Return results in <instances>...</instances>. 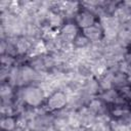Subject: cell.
Instances as JSON below:
<instances>
[{"label":"cell","instance_id":"1","mask_svg":"<svg viewBox=\"0 0 131 131\" xmlns=\"http://www.w3.org/2000/svg\"><path fill=\"white\" fill-rule=\"evenodd\" d=\"M44 92L41 88L36 86H28L23 90V100L31 106H39L44 99Z\"/></svg>","mask_w":131,"mask_h":131},{"label":"cell","instance_id":"2","mask_svg":"<svg viewBox=\"0 0 131 131\" xmlns=\"http://www.w3.org/2000/svg\"><path fill=\"white\" fill-rule=\"evenodd\" d=\"M67 102L68 97L66 93H63L62 91H55L47 98L46 106L49 111H59L66 106Z\"/></svg>","mask_w":131,"mask_h":131},{"label":"cell","instance_id":"3","mask_svg":"<svg viewBox=\"0 0 131 131\" xmlns=\"http://www.w3.org/2000/svg\"><path fill=\"white\" fill-rule=\"evenodd\" d=\"M95 23H96L95 16L92 13V11H90L89 9L80 10L76 14V25H77V27L81 28L82 30L89 28L90 26L94 25Z\"/></svg>","mask_w":131,"mask_h":131},{"label":"cell","instance_id":"4","mask_svg":"<svg viewBox=\"0 0 131 131\" xmlns=\"http://www.w3.org/2000/svg\"><path fill=\"white\" fill-rule=\"evenodd\" d=\"M102 30H103V34L110 38L115 37L118 34V29H119V21L118 19L114 16H105L101 19L100 23Z\"/></svg>","mask_w":131,"mask_h":131},{"label":"cell","instance_id":"5","mask_svg":"<svg viewBox=\"0 0 131 131\" xmlns=\"http://www.w3.org/2000/svg\"><path fill=\"white\" fill-rule=\"evenodd\" d=\"M78 27L76 24H64L61 27L60 30V36L59 38L61 39V41L66 42V43H73L75 41V39L77 38L78 34Z\"/></svg>","mask_w":131,"mask_h":131},{"label":"cell","instance_id":"6","mask_svg":"<svg viewBox=\"0 0 131 131\" xmlns=\"http://www.w3.org/2000/svg\"><path fill=\"white\" fill-rule=\"evenodd\" d=\"M83 35L89 40V41H99L101 37L103 36V30L100 24L95 23L94 25L90 26L89 28H86L83 30Z\"/></svg>","mask_w":131,"mask_h":131},{"label":"cell","instance_id":"7","mask_svg":"<svg viewBox=\"0 0 131 131\" xmlns=\"http://www.w3.org/2000/svg\"><path fill=\"white\" fill-rule=\"evenodd\" d=\"M15 46H16V50L18 53H26L28 51H31L33 44L29 41V39L23 37V38H19L15 42Z\"/></svg>","mask_w":131,"mask_h":131},{"label":"cell","instance_id":"8","mask_svg":"<svg viewBox=\"0 0 131 131\" xmlns=\"http://www.w3.org/2000/svg\"><path fill=\"white\" fill-rule=\"evenodd\" d=\"M0 127L3 131H12L16 127V120L10 116L3 117L0 122Z\"/></svg>","mask_w":131,"mask_h":131},{"label":"cell","instance_id":"9","mask_svg":"<svg viewBox=\"0 0 131 131\" xmlns=\"http://www.w3.org/2000/svg\"><path fill=\"white\" fill-rule=\"evenodd\" d=\"M47 20L49 23V26L51 28H57V27H60L61 24H62V18L59 14H57L56 12L54 11H50L48 13V16H47Z\"/></svg>","mask_w":131,"mask_h":131},{"label":"cell","instance_id":"10","mask_svg":"<svg viewBox=\"0 0 131 131\" xmlns=\"http://www.w3.org/2000/svg\"><path fill=\"white\" fill-rule=\"evenodd\" d=\"M121 99L124 100H131V87L129 86H123L120 88V90L118 91Z\"/></svg>","mask_w":131,"mask_h":131},{"label":"cell","instance_id":"11","mask_svg":"<svg viewBox=\"0 0 131 131\" xmlns=\"http://www.w3.org/2000/svg\"><path fill=\"white\" fill-rule=\"evenodd\" d=\"M73 44L77 48H84L89 44V40L84 35H78L77 38L75 39V41L73 42Z\"/></svg>","mask_w":131,"mask_h":131},{"label":"cell","instance_id":"12","mask_svg":"<svg viewBox=\"0 0 131 131\" xmlns=\"http://www.w3.org/2000/svg\"><path fill=\"white\" fill-rule=\"evenodd\" d=\"M11 87L8 85V84H4V85H2V87H1V96L3 97V99H5L8 95H10L11 94Z\"/></svg>","mask_w":131,"mask_h":131}]
</instances>
